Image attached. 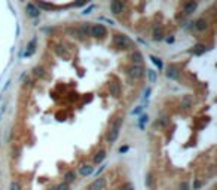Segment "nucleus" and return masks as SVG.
Returning <instances> with one entry per match:
<instances>
[{
    "mask_svg": "<svg viewBox=\"0 0 217 190\" xmlns=\"http://www.w3.org/2000/svg\"><path fill=\"white\" fill-rule=\"evenodd\" d=\"M122 123H124V117H122V116H119V117H116L115 120L110 122V128H108L107 135H106V141H107L108 144H113V143L119 138Z\"/></svg>",
    "mask_w": 217,
    "mask_h": 190,
    "instance_id": "nucleus-1",
    "label": "nucleus"
},
{
    "mask_svg": "<svg viewBox=\"0 0 217 190\" xmlns=\"http://www.w3.org/2000/svg\"><path fill=\"white\" fill-rule=\"evenodd\" d=\"M112 43L116 49H124V51H128V49H134L135 45L134 42L126 36V34H113V39H112Z\"/></svg>",
    "mask_w": 217,
    "mask_h": 190,
    "instance_id": "nucleus-2",
    "label": "nucleus"
},
{
    "mask_svg": "<svg viewBox=\"0 0 217 190\" xmlns=\"http://www.w3.org/2000/svg\"><path fill=\"white\" fill-rule=\"evenodd\" d=\"M146 73V70H144V67L143 66H129L126 68V75L129 76V79H134V80H137V79H141L143 76Z\"/></svg>",
    "mask_w": 217,
    "mask_h": 190,
    "instance_id": "nucleus-3",
    "label": "nucleus"
},
{
    "mask_svg": "<svg viewBox=\"0 0 217 190\" xmlns=\"http://www.w3.org/2000/svg\"><path fill=\"white\" fill-rule=\"evenodd\" d=\"M180 75H182V67L177 66V64H170L167 67V71H165V76H167L170 80H180Z\"/></svg>",
    "mask_w": 217,
    "mask_h": 190,
    "instance_id": "nucleus-4",
    "label": "nucleus"
},
{
    "mask_svg": "<svg viewBox=\"0 0 217 190\" xmlns=\"http://www.w3.org/2000/svg\"><path fill=\"white\" fill-rule=\"evenodd\" d=\"M106 186H107V177H106V175H101V177H97V178L88 186L86 190H104Z\"/></svg>",
    "mask_w": 217,
    "mask_h": 190,
    "instance_id": "nucleus-5",
    "label": "nucleus"
},
{
    "mask_svg": "<svg viewBox=\"0 0 217 190\" xmlns=\"http://www.w3.org/2000/svg\"><path fill=\"white\" fill-rule=\"evenodd\" d=\"M91 22H82L80 25L76 27V36L80 37V39H85V37H89L91 36Z\"/></svg>",
    "mask_w": 217,
    "mask_h": 190,
    "instance_id": "nucleus-6",
    "label": "nucleus"
},
{
    "mask_svg": "<svg viewBox=\"0 0 217 190\" xmlns=\"http://www.w3.org/2000/svg\"><path fill=\"white\" fill-rule=\"evenodd\" d=\"M91 36L97 39H104L107 36V28L103 24H94L91 27Z\"/></svg>",
    "mask_w": 217,
    "mask_h": 190,
    "instance_id": "nucleus-7",
    "label": "nucleus"
},
{
    "mask_svg": "<svg viewBox=\"0 0 217 190\" xmlns=\"http://www.w3.org/2000/svg\"><path fill=\"white\" fill-rule=\"evenodd\" d=\"M25 12H27V15L30 18H33V19H37V18L40 17V9L37 8L34 3H27L25 5Z\"/></svg>",
    "mask_w": 217,
    "mask_h": 190,
    "instance_id": "nucleus-8",
    "label": "nucleus"
},
{
    "mask_svg": "<svg viewBox=\"0 0 217 190\" xmlns=\"http://www.w3.org/2000/svg\"><path fill=\"white\" fill-rule=\"evenodd\" d=\"M193 104H195V98H193V95H190V94H186V95H183L182 97V101H180V106H182V108L183 110H190V108L193 107Z\"/></svg>",
    "mask_w": 217,
    "mask_h": 190,
    "instance_id": "nucleus-9",
    "label": "nucleus"
},
{
    "mask_svg": "<svg viewBox=\"0 0 217 190\" xmlns=\"http://www.w3.org/2000/svg\"><path fill=\"white\" fill-rule=\"evenodd\" d=\"M124 9H125V3L124 2H121V0L110 2V10H112L113 15H121L124 12Z\"/></svg>",
    "mask_w": 217,
    "mask_h": 190,
    "instance_id": "nucleus-10",
    "label": "nucleus"
},
{
    "mask_svg": "<svg viewBox=\"0 0 217 190\" xmlns=\"http://www.w3.org/2000/svg\"><path fill=\"white\" fill-rule=\"evenodd\" d=\"M152 39L155 42H161L165 39V33H164V27L162 25H155L152 30Z\"/></svg>",
    "mask_w": 217,
    "mask_h": 190,
    "instance_id": "nucleus-11",
    "label": "nucleus"
},
{
    "mask_svg": "<svg viewBox=\"0 0 217 190\" xmlns=\"http://www.w3.org/2000/svg\"><path fill=\"white\" fill-rule=\"evenodd\" d=\"M210 27V22H208V19L207 18H198L195 22H193V28L196 30V31H205L207 28Z\"/></svg>",
    "mask_w": 217,
    "mask_h": 190,
    "instance_id": "nucleus-12",
    "label": "nucleus"
},
{
    "mask_svg": "<svg viewBox=\"0 0 217 190\" xmlns=\"http://www.w3.org/2000/svg\"><path fill=\"white\" fill-rule=\"evenodd\" d=\"M108 92H110V95H112V97L117 98V97L121 95V92H122V86H121V83H119V82H110V85H108Z\"/></svg>",
    "mask_w": 217,
    "mask_h": 190,
    "instance_id": "nucleus-13",
    "label": "nucleus"
},
{
    "mask_svg": "<svg viewBox=\"0 0 217 190\" xmlns=\"http://www.w3.org/2000/svg\"><path fill=\"white\" fill-rule=\"evenodd\" d=\"M196 8H198V2H186V3H183V12L184 15H190V14H193L195 10H196Z\"/></svg>",
    "mask_w": 217,
    "mask_h": 190,
    "instance_id": "nucleus-14",
    "label": "nucleus"
},
{
    "mask_svg": "<svg viewBox=\"0 0 217 190\" xmlns=\"http://www.w3.org/2000/svg\"><path fill=\"white\" fill-rule=\"evenodd\" d=\"M170 122H171V119H170V116L167 115H164V116H161L158 120L155 122V126L156 128H167L168 125H170Z\"/></svg>",
    "mask_w": 217,
    "mask_h": 190,
    "instance_id": "nucleus-15",
    "label": "nucleus"
},
{
    "mask_svg": "<svg viewBox=\"0 0 217 190\" xmlns=\"http://www.w3.org/2000/svg\"><path fill=\"white\" fill-rule=\"evenodd\" d=\"M36 42H37L36 37H33V39L30 40V43L27 45V49H25V52H24V57H31L34 52H36Z\"/></svg>",
    "mask_w": 217,
    "mask_h": 190,
    "instance_id": "nucleus-16",
    "label": "nucleus"
},
{
    "mask_svg": "<svg viewBox=\"0 0 217 190\" xmlns=\"http://www.w3.org/2000/svg\"><path fill=\"white\" fill-rule=\"evenodd\" d=\"M131 61H133L135 66H141V63L144 61L143 54L140 51H133V54H131Z\"/></svg>",
    "mask_w": 217,
    "mask_h": 190,
    "instance_id": "nucleus-17",
    "label": "nucleus"
},
{
    "mask_svg": "<svg viewBox=\"0 0 217 190\" xmlns=\"http://www.w3.org/2000/svg\"><path fill=\"white\" fill-rule=\"evenodd\" d=\"M76 177H77V174H76L75 169H68L66 174H64V181L63 183H66V184H70V183H73L76 180Z\"/></svg>",
    "mask_w": 217,
    "mask_h": 190,
    "instance_id": "nucleus-18",
    "label": "nucleus"
},
{
    "mask_svg": "<svg viewBox=\"0 0 217 190\" xmlns=\"http://www.w3.org/2000/svg\"><path fill=\"white\" fill-rule=\"evenodd\" d=\"M79 174L82 177H89L91 174H94V166L92 165H82L79 169Z\"/></svg>",
    "mask_w": 217,
    "mask_h": 190,
    "instance_id": "nucleus-19",
    "label": "nucleus"
},
{
    "mask_svg": "<svg viewBox=\"0 0 217 190\" xmlns=\"http://www.w3.org/2000/svg\"><path fill=\"white\" fill-rule=\"evenodd\" d=\"M106 156H107L106 150H100V152H97V153H95V156H94V164H95V165L103 164V160L106 159Z\"/></svg>",
    "mask_w": 217,
    "mask_h": 190,
    "instance_id": "nucleus-20",
    "label": "nucleus"
},
{
    "mask_svg": "<svg viewBox=\"0 0 217 190\" xmlns=\"http://www.w3.org/2000/svg\"><path fill=\"white\" fill-rule=\"evenodd\" d=\"M205 51H207V46H205V45H202V43H198V45H195V46H193V49L190 51V52H192L193 55H202Z\"/></svg>",
    "mask_w": 217,
    "mask_h": 190,
    "instance_id": "nucleus-21",
    "label": "nucleus"
},
{
    "mask_svg": "<svg viewBox=\"0 0 217 190\" xmlns=\"http://www.w3.org/2000/svg\"><path fill=\"white\" fill-rule=\"evenodd\" d=\"M33 73H34V76H36V77H40V79H42V77H45V76H46V70H45L42 66H36L33 68Z\"/></svg>",
    "mask_w": 217,
    "mask_h": 190,
    "instance_id": "nucleus-22",
    "label": "nucleus"
},
{
    "mask_svg": "<svg viewBox=\"0 0 217 190\" xmlns=\"http://www.w3.org/2000/svg\"><path fill=\"white\" fill-rule=\"evenodd\" d=\"M36 6L39 9H45V10H54L55 6L54 5H51V3H46V2H37V3H34Z\"/></svg>",
    "mask_w": 217,
    "mask_h": 190,
    "instance_id": "nucleus-23",
    "label": "nucleus"
},
{
    "mask_svg": "<svg viewBox=\"0 0 217 190\" xmlns=\"http://www.w3.org/2000/svg\"><path fill=\"white\" fill-rule=\"evenodd\" d=\"M146 73H147V77H149V82L150 83H155L158 80V71H155V70H146Z\"/></svg>",
    "mask_w": 217,
    "mask_h": 190,
    "instance_id": "nucleus-24",
    "label": "nucleus"
},
{
    "mask_svg": "<svg viewBox=\"0 0 217 190\" xmlns=\"http://www.w3.org/2000/svg\"><path fill=\"white\" fill-rule=\"evenodd\" d=\"M147 122H149V115H147V113H146V115H141L138 117V128H140V129H144V126H146Z\"/></svg>",
    "mask_w": 217,
    "mask_h": 190,
    "instance_id": "nucleus-25",
    "label": "nucleus"
},
{
    "mask_svg": "<svg viewBox=\"0 0 217 190\" xmlns=\"http://www.w3.org/2000/svg\"><path fill=\"white\" fill-rule=\"evenodd\" d=\"M149 58H150V59H152V63H153L155 66L158 67V70H159V71H161V70L164 68V64H162V59H161V58L155 57V55H150V57H149Z\"/></svg>",
    "mask_w": 217,
    "mask_h": 190,
    "instance_id": "nucleus-26",
    "label": "nucleus"
},
{
    "mask_svg": "<svg viewBox=\"0 0 217 190\" xmlns=\"http://www.w3.org/2000/svg\"><path fill=\"white\" fill-rule=\"evenodd\" d=\"M153 181H155V178H153V172H147V175H146V180H144L146 187H152V186H153Z\"/></svg>",
    "mask_w": 217,
    "mask_h": 190,
    "instance_id": "nucleus-27",
    "label": "nucleus"
},
{
    "mask_svg": "<svg viewBox=\"0 0 217 190\" xmlns=\"http://www.w3.org/2000/svg\"><path fill=\"white\" fill-rule=\"evenodd\" d=\"M9 190H23L21 187V183L18 181V180H12L10 184H9Z\"/></svg>",
    "mask_w": 217,
    "mask_h": 190,
    "instance_id": "nucleus-28",
    "label": "nucleus"
},
{
    "mask_svg": "<svg viewBox=\"0 0 217 190\" xmlns=\"http://www.w3.org/2000/svg\"><path fill=\"white\" fill-rule=\"evenodd\" d=\"M57 54H58V55H61V57H67V55H68L67 49L64 48V46H61V45H59V46H57Z\"/></svg>",
    "mask_w": 217,
    "mask_h": 190,
    "instance_id": "nucleus-29",
    "label": "nucleus"
},
{
    "mask_svg": "<svg viewBox=\"0 0 217 190\" xmlns=\"http://www.w3.org/2000/svg\"><path fill=\"white\" fill-rule=\"evenodd\" d=\"M178 190H190V184H189V181L183 180V181L178 184Z\"/></svg>",
    "mask_w": 217,
    "mask_h": 190,
    "instance_id": "nucleus-30",
    "label": "nucleus"
},
{
    "mask_svg": "<svg viewBox=\"0 0 217 190\" xmlns=\"http://www.w3.org/2000/svg\"><path fill=\"white\" fill-rule=\"evenodd\" d=\"M121 190H135V187H134V184L131 181H126L122 187H121Z\"/></svg>",
    "mask_w": 217,
    "mask_h": 190,
    "instance_id": "nucleus-31",
    "label": "nucleus"
},
{
    "mask_svg": "<svg viewBox=\"0 0 217 190\" xmlns=\"http://www.w3.org/2000/svg\"><path fill=\"white\" fill-rule=\"evenodd\" d=\"M143 108H144V106H138V107H135L133 110V111H131V115L133 116H135V115H140V113H141L143 111Z\"/></svg>",
    "mask_w": 217,
    "mask_h": 190,
    "instance_id": "nucleus-32",
    "label": "nucleus"
},
{
    "mask_svg": "<svg viewBox=\"0 0 217 190\" xmlns=\"http://www.w3.org/2000/svg\"><path fill=\"white\" fill-rule=\"evenodd\" d=\"M57 190H70V186L66 184V183H61V184L57 186Z\"/></svg>",
    "mask_w": 217,
    "mask_h": 190,
    "instance_id": "nucleus-33",
    "label": "nucleus"
},
{
    "mask_svg": "<svg viewBox=\"0 0 217 190\" xmlns=\"http://www.w3.org/2000/svg\"><path fill=\"white\" fill-rule=\"evenodd\" d=\"M201 186H202V181H201V180H195V181H193V190H196V189H199Z\"/></svg>",
    "mask_w": 217,
    "mask_h": 190,
    "instance_id": "nucleus-34",
    "label": "nucleus"
},
{
    "mask_svg": "<svg viewBox=\"0 0 217 190\" xmlns=\"http://www.w3.org/2000/svg\"><path fill=\"white\" fill-rule=\"evenodd\" d=\"M128 150H129V146H122V147H119V153L124 155V153H126Z\"/></svg>",
    "mask_w": 217,
    "mask_h": 190,
    "instance_id": "nucleus-35",
    "label": "nucleus"
},
{
    "mask_svg": "<svg viewBox=\"0 0 217 190\" xmlns=\"http://www.w3.org/2000/svg\"><path fill=\"white\" fill-rule=\"evenodd\" d=\"M152 94V88H146V91H144V99H147L149 97H150Z\"/></svg>",
    "mask_w": 217,
    "mask_h": 190,
    "instance_id": "nucleus-36",
    "label": "nucleus"
},
{
    "mask_svg": "<svg viewBox=\"0 0 217 190\" xmlns=\"http://www.w3.org/2000/svg\"><path fill=\"white\" fill-rule=\"evenodd\" d=\"M94 8H95V5H91V6H89V8H88V9H85L84 12H82V14H84V15H88V14H91V10H92V9H94Z\"/></svg>",
    "mask_w": 217,
    "mask_h": 190,
    "instance_id": "nucleus-37",
    "label": "nucleus"
},
{
    "mask_svg": "<svg viewBox=\"0 0 217 190\" xmlns=\"http://www.w3.org/2000/svg\"><path fill=\"white\" fill-rule=\"evenodd\" d=\"M174 36H167V37H165V42H167L168 45H170V43H174Z\"/></svg>",
    "mask_w": 217,
    "mask_h": 190,
    "instance_id": "nucleus-38",
    "label": "nucleus"
},
{
    "mask_svg": "<svg viewBox=\"0 0 217 190\" xmlns=\"http://www.w3.org/2000/svg\"><path fill=\"white\" fill-rule=\"evenodd\" d=\"M106 166H107V165H106V164H103V165L100 166V169H98V171L95 172V177H98V174H101V172H103V171L106 169Z\"/></svg>",
    "mask_w": 217,
    "mask_h": 190,
    "instance_id": "nucleus-39",
    "label": "nucleus"
},
{
    "mask_svg": "<svg viewBox=\"0 0 217 190\" xmlns=\"http://www.w3.org/2000/svg\"><path fill=\"white\" fill-rule=\"evenodd\" d=\"M49 190H57V186H55V187H51Z\"/></svg>",
    "mask_w": 217,
    "mask_h": 190,
    "instance_id": "nucleus-40",
    "label": "nucleus"
},
{
    "mask_svg": "<svg viewBox=\"0 0 217 190\" xmlns=\"http://www.w3.org/2000/svg\"><path fill=\"white\" fill-rule=\"evenodd\" d=\"M0 177H2V172H0Z\"/></svg>",
    "mask_w": 217,
    "mask_h": 190,
    "instance_id": "nucleus-41",
    "label": "nucleus"
}]
</instances>
